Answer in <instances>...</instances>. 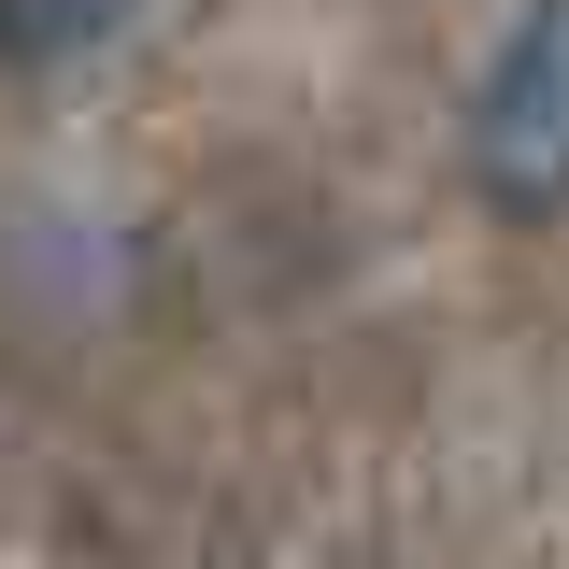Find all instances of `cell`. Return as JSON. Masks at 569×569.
I'll return each instance as SVG.
<instances>
[{"label": "cell", "instance_id": "1", "mask_svg": "<svg viewBox=\"0 0 569 569\" xmlns=\"http://www.w3.org/2000/svg\"><path fill=\"white\" fill-rule=\"evenodd\" d=\"M470 186L498 213H556L569 200V0H527L512 43L470 86Z\"/></svg>", "mask_w": 569, "mask_h": 569}, {"label": "cell", "instance_id": "2", "mask_svg": "<svg viewBox=\"0 0 569 569\" xmlns=\"http://www.w3.org/2000/svg\"><path fill=\"white\" fill-rule=\"evenodd\" d=\"M114 29H129V0H0V58L14 71H58L86 43H114Z\"/></svg>", "mask_w": 569, "mask_h": 569}]
</instances>
